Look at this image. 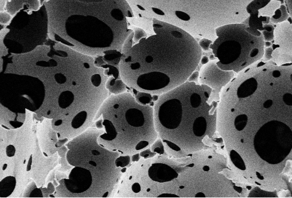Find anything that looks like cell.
I'll use <instances>...</instances> for the list:
<instances>
[{
  "mask_svg": "<svg viewBox=\"0 0 292 198\" xmlns=\"http://www.w3.org/2000/svg\"><path fill=\"white\" fill-rule=\"evenodd\" d=\"M254 111L220 95L217 131L237 173L252 179H279L292 161V109Z\"/></svg>",
  "mask_w": 292,
  "mask_h": 198,
  "instance_id": "6da1fadb",
  "label": "cell"
},
{
  "mask_svg": "<svg viewBox=\"0 0 292 198\" xmlns=\"http://www.w3.org/2000/svg\"><path fill=\"white\" fill-rule=\"evenodd\" d=\"M202 53L189 33L153 18L148 28H133L122 49L119 70L128 86L158 96L190 79L201 61Z\"/></svg>",
  "mask_w": 292,
  "mask_h": 198,
  "instance_id": "7a4b0ae2",
  "label": "cell"
},
{
  "mask_svg": "<svg viewBox=\"0 0 292 198\" xmlns=\"http://www.w3.org/2000/svg\"><path fill=\"white\" fill-rule=\"evenodd\" d=\"M219 99L216 89L190 79L157 96L155 124L167 150L187 156L207 149L217 131Z\"/></svg>",
  "mask_w": 292,
  "mask_h": 198,
  "instance_id": "3957f363",
  "label": "cell"
},
{
  "mask_svg": "<svg viewBox=\"0 0 292 198\" xmlns=\"http://www.w3.org/2000/svg\"><path fill=\"white\" fill-rule=\"evenodd\" d=\"M112 99L117 112L114 117L119 122L116 133L117 136L120 134L122 149L135 155L147 150L158 137L154 106L128 93L113 96Z\"/></svg>",
  "mask_w": 292,
  "mask_h": 198,
  "instance_id": "277c9868",
  "label": "cell"
},
{
  "mask_svg": "<svg viewBox=\"0 0 292 198\" xmlns=\"http://www.w3.org/2000/svg\"><path fill=\"white\" fill-rule=\"evenodd\" d=\"M77 173V172L76 171L75 168L72 170L70 174L72 175V178H70V179H69V181L72 182L71 184H74V187L76 189L78 188L80 190V192H82L87 190L91 186L92 183V176L90 173H89L88 174H87L86 173V174L85 173L80 175L78 174V173Z\"/></svg>",
  "mask_w": 292,
  "mask_h": 198,
  "instance_id": "5b68a950",
  "label": "cell"
},
{
  "mask_svg": "<svg viewBox=\"0 0 292 198\" xmlns=\"http://www.w3.org/2000/svg\"><path fill=\"white\" fill-rule=\"evenodd\" d=\"M270 0H254L246 8L248 13H252L257 12L259 9L266 6Z\"/></svg>",
  "mask_w": 292,
  "mask_h": 198,
  "instance_id": "8992f818",
  "label": "cell"
},
{
  "mask_svg": "<svg viewBox=\"0 0 292 198\" xmlns=\"http://www.w3.org/2000/svg\"><path fill=\"white\" fill-rule=\"evenodd\" d=\"M87 118V112L86 111H83L79 112L78 115H77L72 122V126L74 128H78L80 127L85 120Z\"/></svg>",
  "mask_w": 292,
  "mask_h": 198,
  "instance_id": "52a82bcc",
  "label": "cell"
},
{
  "mask_svg": "<svg viewBox=\"0 0 292 198\" xmlns=\"http://www.w3.org/2000/svg\"><path fill=\"white\" fill-rule=\"evenodd\" d=\"M54 78L57 83L62 85L66 82L67 78L62 73H56L54 74Z\"/></svg>",
  "mask_w": 292,
  "mask_h": 198,
  "instance_id": "ba28073f",
  "label": "cell"
},
{
  "mask_svg": "<svg viewBox=\"0 0 292 198\" xmlns=\"http://www.w3.org/2000/svg\"><path fill=\"white\" fill-rule=\"evenodd\" d=\"M15 151H16V149L14 148V147L12 145H10V146H8L7 148V154L8 155V157H13L14 155V154H15Z\"/></svg>",
  "mask_w": 292,
  "mask_h": 198,
  "instance_id": "9c48e42d",
  "label": "cell"
},
{
  "mask_svg": "<svg viewBox=\"0 0 292 198\" xmlns=\"http://www.w3.org/2000/svg\"><path fill=\"white\" fill-rule=\"evenodd\" d=\"M258 52H259V51H258L257 49H254V50H253L252 52L251 53V57H254V56H256Z\"/></svg>",
  "mask_w": 292,
  "mask_h": 198,
  "instance_id": "30bf717a",
  "label": "cell"
},
{
  "mask_svg": "<svg viewBox=\"0 0 292 198\" xmlns=\"http://www.w3.org/2000/svg\"><path fill=\"white\" fill-rule=\"evenodd\" d=\"M289 4H290V7L292 9V0H289Z\"/></svg>",
  "mask_w": 292,
  "mask_h": 198,
  "instance_id": "8fae6325",
  "label": "cell"
}]
</instances>
